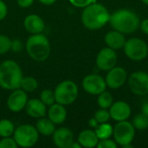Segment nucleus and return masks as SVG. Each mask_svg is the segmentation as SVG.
<instances>
[{"mask_svg":"<svg viewBox=\"0 0 148 148\" xmlns=\"http://www.w3.org/2000/svg\"><path fill=\"white\" fill-rule=\"evenodd\" d=\"M147 56H148V51H147Z\"/></svg>","mask_w":148,"mask_h":148,"instance_id":"nucleus-42","label":"nucleus"},{"mask_svg":"<svg viewBox=\"0 0 148 148\" xmlns=\"http://www.w3.org/2000/svg\"><path fill=\"white\" fill-rule=\"evenodd\" d=\"M23 74L19 65L7 60L0 64V87L7 90H15L20 88Z\"/></svg>","mask_w":148,"mask_h":148,"instance_id":"nucleus-3","label":"nucleus"},{"mask_svg":"<svg viewBox=\"0 0 148 148\" xmlns=\"http://www.w3.org/2000/svg\"><path fill=\"white\" fill-rule=\"evenodd\" d=\"M23 25L25 29L32 35L41 34L45 29V23L42 17L35 14L27 16L23 21Z\"/></svg>","mask_w":148,"mask_h":148,"instance_id":"nucleus-16","label":"nucleus"},{"mask_svg":"<svg viewBox=\"0 0 148 148\" xmlns=\"http://www.w3.org/2000/svg\"><path fill=\"white\" fill-rule=\"evenodd\" d=\"M48 116L49 119L56 125H59L65 121L67 118V110L63 105L56 102L49 106L48 110Z\"/></svg>","mask_w":148,"mask_h":148,"instance_id":"nucleus-19","label":"nucleus"},{"mask_svg":"<svg viewBox=\"0 0 148 148\" xmlns=\"http://www.w3.org/2000/svg\"><path fill=\"white\" fill-rule=\"evenodd\" d=\"M25 110L32 118H42L47 113V106L39 99H31L27 101Z\"/></svg>","mask_w":148,"mask_h":148,"instance_id":"nucleus-18","label":"nucleus"},{"mask_svg":"<svg viewBox=\"0 0 148 148\" xmlns=\"http://www.w3.org/2000/svg\"><path fill=\"white\" fill-rule=\"evenodd\" d=\"M13 138L18 147H31L36 144L39 138V133L34 126L24 124L15 128Z\"/></svg>","mask_w":148,"mask_h":148,"instance_id":"nucleus-6","label":"nucleus"},{"mask_svg":"<svg viewBox=\"0 0 148 148\" xmlns=\"http://www.w3.org/2000/svg\"><path fill=\"white\" fill-rule=\"evenodd\" d=\"M40 100L46 105V106H51L56 102L55 98V93L50 89H45L41 93Z\"/></svg>","mask_w":148,"mask_h":148,"instance_id":"nucleus-27","label":"nucleus"},{"mask_svg":"<svg viewBox=\"0 0 148 148\" xmlns=\"http://www.w3.org/2000/svg\"><path fill=\"white\" fill-rule=\"evenodd\" d=\"M104 41L108 48L117 50V49H123L127 40L123 33L114 29L108 31L104 37Z\"/></svg>","mask_w":148,"mask_h":148,"instance_id":"nucleus-17","label":"nucleus"},{"mask_svg":"<svg viewBox=\"0 0 148 148\" xmlns=\"http://www.w3.org/2000/svg\"><path fill=\"white\" fill-rule=\"evenodd\" d=\"M78 142L82 147L92 148L97 147L99 142V138L97 137L95 131L90 129L83 130L78 135Z\"/></svg>","mask_w":148,"mask_h":148,"instance_id":"nucleus-20","label":"nucleus"},{"mask_svg":"<svg viewBox=\"0 0 148 148\" xmlns=\"http://www.w3.org/2000/svg\"><path fill=\"white\" fill-rule=\"evenodd\" d=\"M118 56L114 49L108 47L101 49L96 56V65L103 71H108L116 66Z\"/></svg>","mask_w":148,"mask_h":148,"instance_id":"nucleus-11","label":"nucleus"},{"mask_svg":"<svg viewBox=\"0 0 148 148\" xmlns=\"http://www.w3.org/2000/svg\"><path fill=\"white\" fill-rule=\"evenodd\" d=\"M113 103H114V98H113V95L109 92L105 90L100 95H98L97 104L100 107V108L108 109L112 106Z\"/></svg>","mask_w":148,"mask_h":148,"instance_id":"nucleus-24","label":"nucleus"},{"mask_svg":"<svg viewBox=\"0 0 148 148\" xmlns=\"http://www.w3.org/2000/svg\"><path fill=\"white\" fill-rule=\"evenodd\" d=\"M141 113L148 117V102H144L141 106Z\"/></svg>","mask_w":148,"mask_h":148,"instance_id":"nucleus-36","label":"nucleus"},{"mask_svg":"<svg viewBox=\"0 0 148 148\" xmlns=\"http://www.w3.org/2000/svg\"><path fill=\"white\" fill-rule=\"evenodd\" d=\"M53 136L54 144L59 148H69L74 142V134L67 127H60L55 130Z\"/></svg>","mask_w":148,"mask_h":148,"instance_id":"nucleus-15","label":"nucleus"},{"mask_svg":"<svg viewBox=\"0 0 148 148\" xmlns=\"http://www.w3.org/2000/svg\"><path fill=\"white\" fill-rule=\"evenodd\" d=\"M94 118L97 121V122L99 124H101V123L108 122L111 116H110L109 111H108V109L101 108L100 110L96 111V113L95 114Z\"/></svg>","mask_w":148,"mask_h":148,"instance_id":"nucleus-29","label":"nucleus"},{"mask_svg":"<svg viewBox=\"0 0 148 148\" xmlns=\"http://www.w3.org/2000/svg\"><path fill=\"white\" fill-rule=\"evenodd\" d=\"M36 128L37 132L43 136H50L56 130V124L51 121L49 118H39L36 122Z\"/></svg>","mask_w":148,"mask_h":148,"instance_id":"nucleus-21","label":"nucleus"},{"mask_svg":"<svg viewBox=\"0 0 148 148\" xmlns=\"http://www.w3.org/2000/svg\"><path fill=\"white\" fill-rule=\"evenodd\" d=\"M54 93L56 102L67 106L72 104L76 100L78 96V87L74 82L65 80L57 85Z\"/></svg>","mask_w":148,"mask_h":148,"instance_id":"nucleus-5","label":"nucleus"},{"mask_svg":"<svg viewBox=\"0 0 148 148\" xmlns=\"http://www.w3.org/2000/svg\"><path fill=\"white\" fill-rule=\"evenodd\" d=\"M88 124H89V126H90L91 127H94V128H95V127L99 125V123L97 122V121H96L95 118L90 119L89 121H88Z\"/></svg>","mask_w":148,"mask_h":148,"instance_id":"nucleus-37","label":"nucleus"},{"mask_svg":"<svg viewBox=\"0 0 148 148\" xmlns=\"http://www.w3.org/2000/svg\"><path fill=\"white\" fill-rule=\"evenodd\" d=\"M28 55L36 62L47 60L50 55V44L48 38L42 34H34L26 42Z\"/></svg>","mask_w":148,"mask_h":148,"instance_id":"nucleus-4","label":"nucleus"},{"mask_svg":"<svg viewBox=\"0 0 148 148\" xmlns=\"http://www.w3.org/2000/svg\"><path fill=\"white\" fill-rule=\"evenodd\" d=\"M41 3L45 4V5H51L56 3V0H38Z\"/></svg>","mask_w":148,"mask_h":148,"instance_id":"nucleus-38","label":"nucleus"},{"mask_svg":"<svg viewBox=\"0 0 148 148\" xmlns=\"http://www.w3.org/2000/svg\"><path fill=\"white\" fill-rule=\"evenodd\" d=\"M82 147V146H81V144L77 141V142H73L72 144H71V146H70V147L69 148H81Z\"/></svg>","mask_w":148,"mask_h":148,"instance_id":"nucleus-39","label":"nucleus"},{"mask_svg":"<svg viewBox=\"0 0 148 148\" xmlns=\"http://www.w3.org/2000/svg\"><path fill=\"white\" fill-rule=\"evenodd\" d=\"M95 132L99 138V140H103V139H108L113 135L114 132V127H112L111 124L106 122V123H101L99 124L95 128Z\"/></svg>","mask_w":148,"mask_h":148,"instance_id":"nucleus-22","label":"nucleus"},{"mask_svg":"<svg viewBox=\"0 0 148 148\" xmlns=\"http://www.w3.org/2000/svg\"><path fill=\"white\" fill-rule=\"evenodd\" d=\"M126 56L132 61L139 62L147 56L148 45L140 38L133 37L126 41L123 47Z\"/></svg>","mask_w":148,"mask_h":148,"instance_id":"nucleus-7","label":"nucleus"},{"mask_svg":"<svg viewBox=\"0 0 148 148\" xmlns=\"http://www.w3.org/2000/svg\"><path fill=\"white\" fill-rule=\"evenodd\" d=\"M38 87V82L36 78L32 76H26L23 77L21 83H20V88L26 93H31L34 92Z\"/></svg>","mask_w":148,"mask_h":148,"instance_id":"nucleus-23","label":"nucleus"},{"mask_svg":"<svg viewBox=\"0 0 148 148\" xmlns=\"http://www.w3.org/2000/svg\"><path fill=\"white\" fill-rule=\"evenodd\" d=\"M118 144L114 141L108 139H103V140H99V142L97 144L98 148H117Z\"/></svg>","mask_w":148,"mask_h":148,"instance_id":"nucleus-31","label":"nucleus"},{"mask_svg":"<svg viewBox=\"0 0 148 148\" xmlns=\"http://www.w3.org/2000/svg\"><path fill=\"white\" fill-rule=\"evenodd\" d=\"M28 101V95L23 89L16 88L10 95L7 100V106L12 112H20L25 108Z\"/></svg>","mask_w":148,"mask_h":148,"instance_id":"nucleus-13","label":"nucleus"},{"mask_svg":"<svg viewBox=\"0 0 148 148\" xmlns=\"http://www.w3.org/2000/svg\"><path fill=\"white\" fill-rule=\"evenodd\" d=\"M108 23L114 29L125 35L135 32L140 28V20L138 15L133 10L121 9L110 15Z\"/></svg>","mask_w":148,"mask_h":148,"instance_id":"nucleus-2","label":"nucleus"},{"mask_svg":"<svg viewBox=\"0 0 148 148\" xmlns=\"http://www.w3.org/2000/svg\"><path fill=\"white\" fill-rule=\"evenodd\" d=\"M12 49V41L5 35H0V55L5 54Z\"/></svg>","mask_w":148,"mask_h":148,"instance_id":"nucleus-28","label":"nucleus"},{"mask_svg":"<svg viewBox=\"0 0 148 148\" xmlns=\"http://www.w3.org/2000/svg\"><path fill=\"white\" fill-rule=\"evenodd\" d=\"M17 4L21 8H28L34 3V0H16Z\"/></svg>","mask_w":148,"mask_h":148,"instance_id":"nucleus-34","label":"nucleus"},{"mask_svg":"<svg viewBox=\"0 0 148 148\" xmlns=\"http://www.w3.org/2000/svg\"><path fill=\"white\" fill-rule=\"evenodd\" d=\"M131 113V107L127 102L124 101H114L109 108V114L111 118L117 122L127 121L130 117Z\"/></svg>","mask_w":148,"mask_h":148,"instance_id":"nucleus-14","label":"nucleus"},{"mask_svg":"<svg viewBox=\"0 0 148 148\" xmlns=\"http://www.w3.org/2000/svg\"><path fill=\"white\" fill-rule=\"evenodd\" d=\"M141 1H142L145 4H147L148 5V0H141Z\"/></svg>","mask_w":148,"mask_h":148,"instance_id":"nucleus-41","label":"nucleus"},{"mask_svg":"<svg viewBox=\"0 0 148 148\" xmlns=\"http://www.w3.org/2000/svg\"><path fill=\"white\" fill-rule=\"evenodd\" d=\"M69 2L77 8H85L86 6L95 3L96 0H69Z\"/></svg>","mask_w":148,"mask_h":148,"instance_id":"nucleus-32","label":"nucleus"},{"mask_svg":"<svg viewBox=\"0 0 148 148\" xmlns=\"http://www.w3.org/2000/svg\"><path fill=\"white\" fill-rule=\"evenodd\" d=\"M15 131L14 124L10 120H1L0 121V137H10L13 135Z\"/></svg>","mask_w":148,"mask_h":148,"instance_id":"nucleus-25","label":"nucleus"},{"mask_svg":"<svg viewBox=\"0 0 148 148\" xmlns=\"http://www.w3.org/2000/svg\"><path fill=\"white\" fill-rule=\"evenodd\" d=\"M140 28L144 34L148 35V19H145L142 22H140Z\"/></svg>","mask_w":148,"mask_h":148,"instance_id":"nucleus-35","label":"nucleus"},{"mask_svg":"<svg viewBox=\"0 0 148 148\" xmlns=\"http://www.w3.org/2000/svg\"><path fill=\"white\" fill-rule=\"evenodd\" d=\"M130 90L136 95L143 96L148 95V74L144 71H136L128 78Z\"/></svg>","mask_w":148,"mask_h":148,"instance_id":"nucleus-9","label":"nucleus"},{"mask_svg":"<svg viewBox=\"0 0 148 148\" xmlns=\"http://www.w3.org/2000/svg\"><path fill=\"white\" fill-rule=\"evenodd\" d=\"M124 147V148H132V147H133V145H132V144H127V145H126V146H124V147Z\"/></svg>","mask_w":148,"mask_h":148,"instance_id":"nucleus-40","label":"nucleus"},{"mask_svg":"<svg viewBox=\"0 0 148 148\" xmlns=\"http://www.w3.org/2000/svg\"><path fill=\"white\" fill-rule=\"evenodd\" d=\"M18 146L14 140V138L10 137H5L3 138V140L0 141V148H17Z\"/></svg>","mask_w":148,"mask_h":148,"instance_id":"nucleus-30","label":"nucleus"},{"mask_svg":"<svg viewBox=\"0 0 148 148\" xmlns=\"http://www.w3.org/2000/svg\"><path fill=\"white\" fill-rule=\"evenodd\" d=\"M7 13H8L7 5L5 4L3 1L0 0V21L5 18V16H7Z\"/></svg>","mask_w":148,"mask_h":148,"instance_id":"nucleus-33","label":"nucleus"},{"mask_svg":"<svg viewBox=\"0 0 148 148\" xmlns=\"http://www.w3.org/2000/svg\"><path fill=\"white\" fill-rule=\"evenodd\" d=\"M132 124L135 129L146 130L148 128V117L145 114H143L142 113L138 114L137 115L134 117Z\"/></svg>","mask_w":148,"mask_h":148,"instance_id":"nucleus-26","label":"nucleus"},{"mask_svg":"<svg viewBox=\"0 0 148 148\" xmlns=\"http://www.w3.org/2000/svg\"><path fill=\"white\" fill-rule=\"evenodd\" d=\"M83 89L89 95H98L107 88V83L105 79L95 74H91L84 77L82 80Z\"/></svg>","mask_w":148,"mask_h":148,"instance_id":"nucleus-10","label":"nucleus"},{"mask_svg":"<svg viewBox=\"0 0 148 148\" xmlns=\"http://www.w3.org/2000/svg\"><path fill=\"white\" fill-rule=\"evenodd\" d=\"M113 135L114 141L118 145L124 147L133 142L135 136V128L133 124L127 121H118L114 127Z\"/></svg>","mask_w":148,"mask_h":148,"instance_id":"nucleus-8","label":"nucleus"},{"mask_svg":"<svg viewBox=\"0 0 148 148\" xmlns=\"http://www.w3.org/2000/svg\"><path fill=\"white\" fill-rule=\"evenodd\" d=\"M127 80V72L121 67H114L108 71L105 81L107 86L112 89L121 88Z\"/></svg>","mask_w":148,"mask_h":148,"instance_id":"nucleus-12","label":"nucleus"},{"mask_svg":"<svg viewBox=\"0 0 148 148\" xmlns=\"http://www.w3.org/2000/svg\"><path fill=\"white\" fill-rule=\"evenodd\" d=\"M110 15L107 7L95 2L83 8L82 22L87 29L95 30L104 27L109 22Z\"/></svg>","mask_w":148,"mask_h":148,"instance_id":"nucleus-1","label":"nucleus"}]
</instances>
